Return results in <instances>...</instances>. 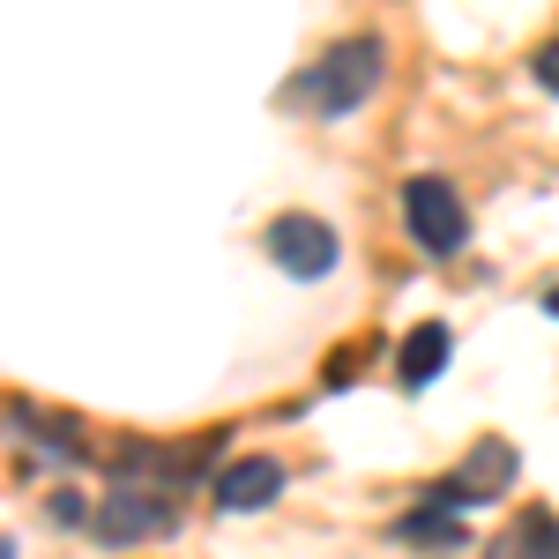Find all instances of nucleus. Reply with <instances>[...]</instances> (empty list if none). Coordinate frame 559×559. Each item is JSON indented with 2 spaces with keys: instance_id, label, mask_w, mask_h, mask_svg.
Wrapping results in <instances>:
<instances>
[{
  "instance_id": "nucleus-3",
  "label": "nucleus",
  "mask_w": 559,
  "mask_h": 559,
  "mask_svg": "<svg viewBox=\"0 0 559 559\" xmlns=\"http://www.w3.org/2000/svg\"><path fill=\"white\" fill-rule=\"evenodd\" d=\"M105 545H142V537H173L179 530V508L157 492V485H112L105 500H97V522H90Z\"/></svg>"
},
{
  "instance_id": "nucleus-12",
  "label": "nucleus",
  "mask_w": 559,
  "mask_h": 559,
  "mask_svg": "<svg viewBox=\"0 0 559 559\" xmlns=\"http://www.w3.org/2000/svg\"><path fill=\"white\" fill-rule=\"evenodd\" d=\"M52 522H83V500L75 492H52Z\"/></svg>"
},
{
  "instance_id": "nucleus-7",
  "label": "nucleus",
  "mask_w": 559,
  "mask_h": 559,
  "mask_svg": "<svg viewBox=\"0 0 559 559\" xmlns=\"http://www.w3.org/2000/svg\"><path fill=\"white\" fill-rule=\"evenodd\" d=\"M440 366H448V329H440V321H418V329L403 336V350H395V381L426 388V381H440Z\"/></svg>"
},
{
  "instance_id": "nucleus-4",
  "label": "nucleus",
  "mask_w": 559,
  "mask_h": 559,
  "mask_svg": "<svg viewBox=\"0 0 559 559\" xmlns=\"http://www.w3.org/2000/svg\"><path fill=\"white\" fill-rule=\"evenodd\" d=\"M269 254H276L284 276L313 284V276L336 269V231H329L321 216H276V224H269Z\"/></svg>"
},
{
  "instance_id": "nucleus-10",
  "label": "nucleus",
  "mask_w": 559,
  "mask_h": 559,
  "mask_svg": "<svg viewBox=\"0 0 559 559\" xmlns=\"http://www.w3.org/2000/svg\"><path fill=\"white\" fill-rule=\"evenodd\" d=\"M395 537H411V545H463V515L448 500H432V508H411L395 522Z\"/></svg>"
},
{
  "instance_id": "nucleus-9",
  "label": "nucleus",
  "mask_w": 559,
  "mask_h": 559,
  "mask_svg": "<svg viewBox=\"0 0 559 559\" xmlns=\"http://www.w3.org/2000/svg\"><path fill=\"white\" fill-rule=\"evenodd\" d=\"M8 426L23 432L31 448H52V463H83V432L68 426V418H38L31 403H15V418H8Z\"/></svg>"
},
{
  "instance_id": "nucleus-6",
  "label": "nucleus",
  "mask_w": 559,
  "mask_h": 559,
  "mask_svg": "<svg viewBox=\"0 0 559 559\" xmlns=\"http://www.w3.org/2000/svg\"><path fill=\"white\" fill-rule=\"evenodd\" d=\"M276 492H284V463H269V455H239V463H224V477H216V508H231V515L269 508Z\"/></svg>"
},
{
  "instance_id": "nucleus-1",
  "label": "nucleus",
  "mask_w": 559,
  "mask_h": 559,
  "mask_svg": "<svg viewBox=\"0 0 559 559\" xmlns=\"http://www.w3.org/2000/svg\"><path fill=\"white\" fill-rule=\"evenodd\" d=\"M381 68H388L381 38H344V45H329L299 83H292V97L313 105L321 120H344V112H358V105L381 90Z\"/></svg>"
},
{
  "instance_id": "nucleus-5",
  "label": "nucleus",
  "mask_w": 559,
  "mask_h": 559,
  "mask_svg": "<svg viewBox=\"0 0 559 559\" xmlns=\"http://www.w3.org/2000/svg\"><path fill=\"white\" fill-rule=\"evenodd\" d=\"M508 485H515V448H508V440H477L471 455L455 463V477L440 485V500H448V508H485V500H500Z\"/></svg>"
},
{
  "instance_id": "nucleus-14",
  "label": "nucleus",
  "mask_w": 559,
  "mask_h": 559,
  "mask_svg": "<svg viewBox=\"0 0 559 559\" xmlns=\"http://www.w3.org/2000/svg\"><path fill=\"white\" fill-rule=\"evenodd\" d=\"M0 559H15V545H8V537H0Z\"/></svg>"
},
{
  "instance_id": "nucleus-2",
  "label": "nucleus",
  "mask_w": 559,
  "mask_h": 559,
  "mask_svg": "<svg viewBox=\"0 0 559 559\" xmlns=\"http://www.w3.org/2000/svg\"><path fill=\"white\" fill-rule=\"evenodd\" d=\"M403 224H411V239H418L426 254H463V239H471L463 194H455L440 173H418L411 187H403Z\"/></svg>"
},
{
  "instance_id": "nucleus-11",
  "label": "nucleus",
  "mask_w": 559,
  "mask_h": 559,
  "mask_svg": "<svg viewBox=\"0 0 559 559\" xmlns=\"http://www.w3.org/2000/svg\"><path fill=\"white\" fill-rule=\"evenodd\" d=\"M530 75H537L545 90H559V38H552V45H537V60H530Z\"/></svg>"
},
{
  "instance_id": "nucleus-8",
  "label": "nucleus",
  "mask_w": 559,
  "mask_h": 559,
  "mask_svg": "<svg viewBox=\"0 0 559 559\" xmlns=\"http://www.w3.org/2000/svg\"><path fill=\"white\" fill-rule=\"evenodd\" d=\"M485 559H559V522L537 508V515H522L508 537H492V552Z\"/></svg>"
},
{
  "instance_id": "nucleus-13",
  "label": "nucleus",
  "mask_w": 559,
  "mask_h": 559,
  "mask_svg": "<svg viewBox=\"0 0 559 559\" xmlns=\"http://www.w3.org/2000/svg\"><path fill=\"white\" fill-rule=\"evenodd\" d=\"M545 313H552V321H559V284H552V292H545Z\"/></svg>"
}]
</instances>
